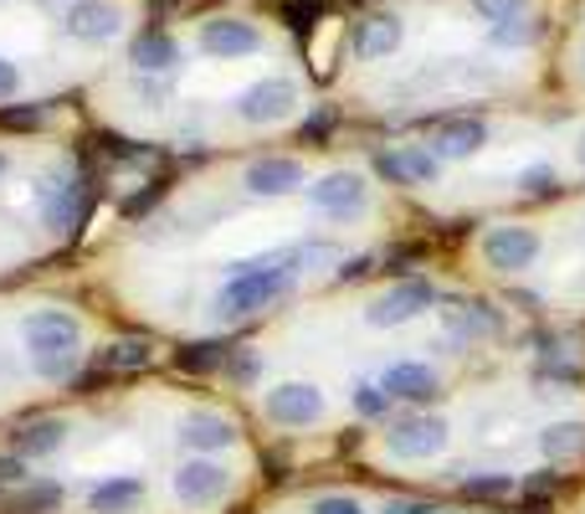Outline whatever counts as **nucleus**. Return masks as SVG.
Returning <instances> with one entry per match:
<instances>
[{"mask_svg":"<svg viewBox=\"0 0 585 514\" xmlns=\"http://www.w3.org/2000/svg\"><path fill=\"white\" fill-rule=\"evenodd\" d=\"M293 103H299L293 78H262L236 98V114H242V124H278L293 114Z\"/></svg>","mask_w":585,"mask_h":514,"instance_id":"nucleus-9","label":"nucleus"},{"mask_svg":"<svg viewBox=\"0 0 585 514\" xmlns=\"http://www.w3.org/2000/svg\"><path fill=\"white\" fill-rule=\"evenodd\" d=\"M226 350H232V344H221V340H196V344H185L180 355H175V365H180L185 376H206V371L226 365Z\"/></svg>","mask_w":585,"mask_h":514,"instance_id":"nucleus-26","label":"nucleus"},{"mask_svg":"<svg viewBox=\"0 0 585 514\" xmlns=\"http://www.w3.org/2000/svg\"><path fill=\"white\" fill-rule=\"evenodd\" d=\"M375 171H381L385 180H396V186H426V180H436L442 160H436L426 144H401V150H385L381 160H375Z\"/></svg>","mask_w":585,"mask_h":514,"instance_id":"nucleus-13","label":"nucleus"},{"mask_svg":"<svg viewBox=\"0 0 585 514\" xmlns=\"http://www.w3.org/2000/svg\"><path fill=\"white\" fill-rule=\"evenodd\" d=\"M539 257V232L535 226H493L483 237V262L493 273H524Z\"/></svg>","mask_w":585,"mask_h":514,"instance_id":"nucleus-7","label":"nucleus"},{"mask_svg":"<svg viewBox=\"0 0 585 514\" xmlns=\"http://www.w3.org/2000/svg\"><path fill=\"white\" fill-rule=\"evenodd\" d=\"M575 160L585 165V129H581V139H575Z\"/></svg>","mask_w":585,"mask_h":514,"instance_id":"nucleus-41","label":"nucleus"},{"mask_svg":"<svg viewBox=\"0 0 585 514\" xmlns=\"http://www.w3.org/2000/svg\"><path fill=\"white\" fill-rule=\"evenodd\" d=\"M518 186L529 190V196H545V190L554 186V171H545V165H535V171H524V175H518Z\"/></svg>","mask_w":585,"mask_h":514,"instance_id":"nucleus-35","label":"nucleus"},{"mask_svg":"<svg viewBox=\"0 0 585 514\" xmlns=\"http://www.w3.org/2000/svg\"><path fill=\"white\" fill-rule=\"evenodd\" d=\"M432 304H436V289L426 283V278H401V283H390V289H385L381 299L365 308V325H375V329L411 325V319H417V314H426Z\"/></svg>","mask_w":585,"mask_h":514,"instance_id":"nucleus-4","label":"nucleus"},{"mask_svg":"<svg viewBox=\"0 0 585 514\" xmlns=\"http://www.w3.org/2000/svg\"><path fill=\"white\" fill-rule=\"evenodd\" d=\"M118 11L114 5H103V0H78L68 11V36H78V42H108V36H118Z\"/></svg>","mask_w":585,"mask_h":514,"instance_id":"nucleus-21","label":"nucleus"},{"mask_svg":"<svg viewBox=\"0 0 585 514\" xmlns=\"http://www.w3.org/2000/svg\"><path fill=\"white\" fill-rule=\"evenodd\" d=\"M381 514H442L436 504H426V499H390Z\"/></svg>","mask_w":585,"mask_h":514,"instance_id":"nucleus-38","label":"nucleus"},{"mask_svg":"<svg viewBox=\"0 0 585 514\" xmlns=\"http://www.w3.org/2000/svg\"><path fill=\"white\" fill-rule=\"evenodd\" d=\"M257 47H262V32L251 21H236V16L201 21V51H211V57H247Z\"/></svg>","mask_w":585,"mask_h":514,"instance_id":"nucleus-14","label":"nucleus"},{"mask_svg":"<svg viewBox=\"0 0 585 514\" xmlns=\"http://www.w3.org/2000/svg\"><path fill=\"white\" fill-rule=\"evenodd\" d=\"M447 447V422L442 417H426V411H411V417H396L390 432H385V453L406 463H426Z\"/></svg>","mask_w":585,"mask_h":514,"instance_id":"nucleus-3","label":"nucleus"},{"mask_svg":"<svg viewBox=\"0 0 585 514\" xmlns=\"http://www.w3.org/2000/svg\"><path fill=\"white\" fill-rule=\"evenodd\" d=\"M272 428H314L318 417H324V392H318L314 381H283V386H272L268 401H262Z\"/></svg>","mask_w":585,"mask_h":514,"instance_id":"nucleus-6","label":"nucleus"},{"mask_svg":"<svg viewBox=\"0 0 585 514\" xmlns=\"http://www.w3.org/2000/svg\"><path fill=\"white\" fill-rule=\"evenodd\" d=\"M535 36H539L535 21H503V26H493V42H499V47H529Z\"/></svg>","mask_w":585,"mask_h":514,"instance_id":"nucleus-33","label":"nucleus"},{"mask_svg":"<svg viewBox=\"0 0 585 514\" xmlns=\"http://www.w3.org/2000/svg\"><path fill=\"white\" fill-rule=\"evenodd\" d=\"M283 21L293 32H314L318 21H324V5L318 0H283Z\"/></svg>","mask_w":585,"mask_h":514,"instance_id":"nucleus-29","label":"nucleus"},{"mask_svg":"<svg viewBox=\"0 0 585 514\" xmlns=\"http://www.w3.org/2000/svg\"><path fill=\"white\" fill-rule=\"evenodd\" d=\"M21 340H26V355H32L36 376L42 381H68L83 360V329L72 314L62 308H42L21 325Z\"/></svg>","mask_w":585,"mask_h":514,"instance_id":"nucleus-2","label":"nucleus"},{"mask_svg":"<svg viewBox=\"0 0 585 514\" xmlns=\"http://www.w3.org/2000/svg\"><path fill=\"white\" fill-rule=\"evenodd\" d=\"M154 201H160V186H144V190H134V196L124 201V217H144V211H150Z\"/></svg>","mask_w":585,"mask_h":514,"instance_id":"nucleus-36","label":"nucleus"},{"mask_svg":"<svg viewBox=\"0 0 585 514\" xmlns=\"http://www.w3.org/2000/svg\"><path fill=\"white\" fill-rule=\"evenodd\" d=\"M144 504V483L139 479H108L87 494V510L93 514H134Z\"/></svg>","mask_w":585,"mask_h":514,"instance_id":"nucleus-22","label":"nucleus"},{"mask_svg":"<svg viewBox=\"0 0 585 514\" xmlns=\"http://www.w3.org/2000/svg\"><path fill=\"white\" fill-rule=\"evenodd\" d=\"M16 87H21V72L11 68L5 57H0V103H5V98H16Z\"/></svg>","mask_w":585,"mask_h":514,"instance_id":"nucleus-40","label":"nucleus"},{"mask_svg":"<svg viewBox=\"0 0 585 514\" xmlns=\"http://www.w3.org/2000/svg\"><path fill=\"white\" fill-rule=\"evenodd\" d=\"M524 5H529V0H472V16L503 26V21H518V16H524Z\"/></svg>","mask_w":585,"mask_h":514,"instance_id":"nucleus-28","label":"nucleus"},{"mask_svg":"<svg viewBox=\"0 0 585 514\" xmlns=\"http://www.w3.org/2000/svg\"><path fill=\"white\" fill-rule=\"evenodd\" d=\"M539 447H545V458H575L585 453V422H550L539 432Z\"/></svg>","mask_w":585,"mask_h":514,"instance_id":"nucleus-25","label":"nucleus"},{"mask_svg":"<svg viewBox=\"0 0 585 514\" xmlns=\"http://www.w3.org/2000/svg\"><path fill=\"white\" fill-rule=\"evenodd\" d=\"M36 124H42V108H32V103H26V108L0 103V129H5V135H26V129H36Z\"/></svg>","mask_w":585,"mask_h":514,"instance_id":"nucleus-31","label":"nucleus"},{"mask_svg":"<svg viewBox=\"0 0 585 514\" xmlns=\"http://www.w3.org/2000/svg\"><path fill=\"white\" fill-rule=\"evenodd\" d=\"M463 494L468 499H508L514 494V479H508V474H478V479L463 483Z\"/></svg>","mask_w":585,"mask_h":514,"instance_id":"nucleus-27","label":"nucleus"},{"mask_svg":"<svg viewBox=\"0 0 585 514\" xmlns=\"http://www.w3.org/2000/svg\"><path fill=\"white\" fill-rule=\"evenodd\" d=\"M381 386H385L390 401H411V407H421V401H432V396L442 392L436 371L432 365H421V360H396V365L381 376Z\"/></svg>","mask_w":585,"mask_h":514,"instance_id":"nucleus-16","label":"nucleus"},{"mask_svg":"<svg viewBox=\"0 0 585 514\" xmlns=\"http://www.w3.org/2000/svg\"><path fill=\"white\" fill-rule=\"evenodd\" d=\"M314 514H365V504L350 494H324V499H314Z\"/></svg>","mask_w":585,"mask_h":514,"instance_id":"nucleus-34","label":"nucleus"},{"mask_svg":"<svg viewBox=\"0 0 585 514\" xmlns=\"http://www.w3.org/2000/svg\"><path fill=\"white\" fill-rule=\"evenodd\" d=\"M488 144V124L472 119V114H447V119H436L432 129V144L426 150L436 160H472V154Z\"/></svg>","mask_w":585,"mask_h":514,"instance_id":"nucleus-12","label":"nucleus"},{"mask_svg":"<svg viewBox=\"0 0 585 514\" xmlns=\"http://www.w3.org/2000/svg\"><path fill=\"white\" fill-rule=\"evenodd\" d=\"M226 468L211 458H190L175 468V499L180 504H190V510H211V504H221L226 499Z\"/></svg>","mask_w":585,"mask_h":514,"instance_id":"nucleus-10","label":"nucleus"},{"mask_svg":"<svg viewBox=\"0 0 585 514\" xmlns=\"http://www.w3.org/2000/svg\"><path fill=\"white\" fill-rule=\"evenodd\" d=\"M180 443L190 453H226L236 443V422L232 417H217V411H190L180 422Z\"/></svg>","mask_w":585,"mask_h":514,"instance_id":"nucleus-17","label":"nucleus"},{"mask_svg":"<svg viewBox=\"0 0 585 514\" xmlns=\"http://www.w3.org/2000/svg\"><path fill=\"white\" fill-rule=\"evenodd\" d=\"M129 62H134L139 78H144V72H175V62H180V42H175L169 32H160V26H150V32L134 36Z\"/></svg>","mask_w":585,"mask_h":514,"instance_id":"nucleus-20","label":"nucleus"},{"mask_svg":"<svg viewBox=\"0 0 585 514\" xmlns=\"http://www.w3.org/2000/svg\"><path fill=\"white\" fill-rule=\"evenodd\" d=\"M257 371H262L257 350H232V355H226V376H232L236 386H251V381H257Z\"/></svg>","mask_w":585,"mask_h":514,"instance_id":"nucleus-32","label":"nucleus"},{"mask_svg":"<svg viewBox=\"0 0 585 514\" xmlns=\"http://www.w3.org/2000/svg\"><path fill=\"white\" fill-rule=\"evenodd\" d=\"M350 401H354V411H360V417H381V411L390 407V396H385V386H370V381H360V386H354Z\"/></svg>","mask_w":585,"mask_h":514,"instance_id":"nucleus-30","label":"nucleus"},{"mask_svg":"<svg viewBox=\"0 0 585 514\" xmlns=\"http://www.w3.org/2000/svg\"><path fill=\"white\" fill-rule=\"evenodd\" d=\"M154 360V344L150 340H118V344H108L98 355V371L103 376H114V371H144Z\"/></svg>","mask_w":585,"mask_h":514,"instance_id":"nucleus-23","label":"nucleus"},{"mask_svg":"<svg viewBox=\"0 0 585 514\" xmlns=\"http://www.w3.org/2000/svg\"><path fill=\"white\" fill-rule=\"evenodd\" d=\"M293 268H299V247H293V253L236 262V278L217 293V314L221 319H251V314L272 308L288 289H293Z\"/></svg>","mask_w":585,"mask_h":514,"instance_id":"nucleus-1","label":"nucleus"},{"mask_svg":"<svg viewBox=\"0 0 585 514\" xmlns=\"http://www.w3.org/2000/svg\"><path fill=\"white\" fill-rule=\"evenodd\" d=\"M5 483H26V458H16V453L0 458V489H5Z\"/></svg>","mask_w":585,"mask_h":514,"instance_id":"nucleus-37","label":"nucleus"},{"mask_svg":"<svg viewBox=\"0 0 585 514\" xmlns=\"http://www.w3.org/2000/svg\"><path fill=\"white\" fill-rule=\"evenodd\" d=\"M329 129H335V114H329V108H318V119L303 124V139H329Z\"/></svg>","mask_w":585,"mask_h":514,"instance_id":"nucleus-39","label":"nucleus"},{"mask_svg":"<svg viewBox=\"0 0 585 514\" xmlns=\"http://www.w3.org/2000/svg\"><path fill=\"white\" fill-rule=\"evenodd\" d=\"M308 201H314V211H324V217L350 222L354 211H365L370 190H365V180H360L354 171H329L324 180H314V186H308Z\"/></svg>","mask_w":585,"mask_h":514,"instance_id":"nucleus-8","label":"nucleus"},{"mask_svg":"<svg viewBox=\"0 0 585 514\" xmlns=\"http://www.w3.org/2000/svg\"><path fill=\"white\" fill-rule=\"evenodd\" d=\"M442 325L457 344H478V340H499L503 335V314L483 299H463V304H447L442 308Z\"/></svg>","mask_w":585,"mask_h":514,"instance_id":"nucleus-11","label":"nucleus"},{"mask_svg":"<svg viewBox=\"0 0 585 514\" xmlns=\"http://www.w3.org/2000/svg\"><path fill=\"white\" fill-rule=\"evenodd\" d=\"M42 222H47V232H57V237H68V232H78L87 217V186L83 180H72V175H51V180H42Z\"/></svg>","mask_w":585,"mask_h":514,"instance_id":"nucleus-5","label":"nucleus"},{"mask_svg":"<svg viewBox=\"0 0 585 514\" xmlns=\"http://www.w3.org/2000/svg\"><path fill=\"white\" fill-rule=\"evenodd\" d=\"M62 504V483L51 479H26L16 489V499H11V514H51Z\"/></svg>","mask_w":585,"mask_h":514,"instance_id":"nucleus-24","label":"nucleus"},{"mask_svg":"<svg viewBox=\"0 0 585 514\" xmlns=\"http://www.w3.org/2000/svg\"><path fill=\"white\" fill-rule=\"evenodd\" d=\"M62 437H68V422H62V417H32V422H21V428L11 432V453H16V458H47V453L62 447Z\"/></svg>","mask_w":585,"mask_h":514,"instance_id":"nucleus-19","label":"nucleus"},{"mask_svg":"<svg viewBox=\"0 0 585 514\" xmlns=\"http://www.w3.org/2000/svg\"><path fill=\"white\" fill-rule=\"evenodd\" d=\"M242 186H247L251 196H293L299 186H308V175H303V165L293 154H268V160L247 165V180H242Z\"/></svg>","mask_w":585,"mask_h":514,"instance_id":"nucleus-15","label":"nucleus"},{"mask_svg":"<svg viewBox=\"0 0 585 514\" xmlns=\"http://www.w3.org/2000/svg\"><path fill=\"white\" fill-rule=\"evenodd\" d=\"M401 36H406V26H401L396 16H365L360 26H354L350 47H354V57H365V62H381V57H390V51L401 47Z\"/></svg>","mask_w":585,"mask_h":514,"instance_id":"nucleus-18","label":"nucleus"},{"mask_svg":"<svg viewBox=\"0 0 585 514\" xmlns=\"http://www.w3.org/2000/svg\"><path fill=\"white\" fill-rule=\"evenodd\" d=\"M0 175H5V154H0Z\"/></svg>","mask_w":585,"mask_h":514,"instance_id":"nucleus-42","label":"nucleus"}]
</instances>
